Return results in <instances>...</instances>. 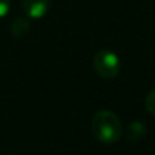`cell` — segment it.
I'll return each instance as SVG.
<instances>
[{"label": "cell", "instance_id": "obj_1", "mask_svg": "<svg viewBox=\"0 0 155 155\" xmlns=\"http://www.w3.org/2000/svg\"><path fill=\"white\" fill-rule=\"evenodd\" d=\"M123 124L118 116L110 110H99L91 120V132L94 137L105 144H112L123 136Z\"/></svg>", "mask_w": 155, "mask_h": 155}, {"label": "cell", "instance_id": "obj_2", "mask_svg": "<svg viewBox=\"0 0 155 155\" xmlns=\"http://www.w3.org/2000/svg\"><path fill=\"white\" fill-rule=\"evenodd\" d=\"M95 72L104 79H113L120 74L121 61L114 52L109 49H101L95 53L93 60Z\"/></svg>", "mask_w": 155, "mask_h": 155}, {"label": "cell", "instance_id": "obj_3", "mask_svg": "<svg viewBox=\"0 0 155 155\" xmlns=\"http://www.w3.org/2000/svg\"><path fill=\"white\" fill-rule=\"evenodd\" d=\"M23 11L31 19H41L49 11V0H22Z\"/></svg>", "mask_w": 155, "mask_h": 155}, {"label": "cell", "instance_id": "obj_4", "mask_svg": "<svg viewBox=\"0 0 155 155\" xmlns=\"http://www.w3.org/2000/svg\"><path fill=\"white\" fill-rule=\"evenodd\" d=\"M146 134H147V128H146L144 123H142V121H132L127 125L125 135L127 139L131 140V142L142 140L146 136Z\"/></svg>", "mask_w": 155, "mask_h": 155}, {"label": "cell", "instance_id": "obj_5", "mask_svg": "<svg viewBox=\"0 0 155 155\" xmlns=\"http://www.w3.org/2000/svg\"><path fill=\"white\" fill-rule=\"evenodd\" d=\"M30 30V19L29 16H18L11 23V34L15 38H22L29 33Z\"/></svg>", "mask_w": 155, "mask_h": 155}, {"label": "cell", "instance_id": "obj_6", "mask_svg": "<svg viewBox=\"0 0 155 155\" xmlns=\"http://www.w3.org/2000/svg\"><path fill=\"white\" fill-rule=\"evenodd\" d=\"M144 106L150 114L155 116V88L151 90L144 98Z\"/></svg>", "mask_w": 155, "mask_h": 155}, {"label": "cell", "instance_id": "obj_7", "mask_svg": "<svg viewBox=\"0 0 155 155\" xmlns=\"http://www.w3.org/2000/svg\"><path fill=\"white\" fill-rule=\"evenodd\" d=\"M11 10V2L10 0H0V19L5 18Z\"/></svg>", "mask_w": 155, "mask_h": 155}]
</instances>
